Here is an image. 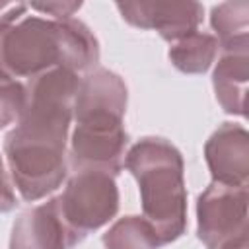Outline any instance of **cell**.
I'll return each instance as SVG.
<instances>
[{
    "mask_svg": "<svg viewBox=\"0 0 249 249\" xmlns=\"http://www.w3.org/2000/svg\"><path fill=\"white\" fill-rule=\"evenodd\" d=\"M97 62L99 43L84 21L33 16L27 4L0 12V78L29 80L56 66L80 74Z\"/></svg>",
    "mask_w": 249,
    "mask_h": 249,
    "instance_id": "1",
    "label": "cell"
},
{
    "mask_svg": "<svg viewBox=\"0 0 249 249\" xmlns=\"http://www.w3.org/2000/svg\"><path fill=\"white\" fill-rule=\"evenodd\" d=\"M124 167L140 189L142 218L160 245L179 239L187 230V189L183 156L165 138H140L124 156Z\"/></svg>",
    "mask_w": 249,
    "mask_h": 249,
    "instance_id": "2",
    "label": "cell"
},
{
    "mask_svg": "<svg viewBox=\"0 0 249 249\" xmlns=\"http://www.w3.org/2000/svg\"><path fill=\"white\" fill-rule=\"evenodd\" d=\"M68 132L18 121L4 138V156L21 198L35 202L56 191L68 175Z\"/></svg>",
    "mask_w": 249,
    "mask_h": 249,
    "instance_id": "3",
    "label": "cell"
},
{
    "mask_svg": "<svg viewBox=\"0 0 249 249\" xmlns=\"http://www.w3.org/2000/svg\"><path fill=\"white\" fill-rule=\"evenodd\" d=\"M58 212L78 243L119 212L115 177L101 171H74L62 195L54 196Z\"/></svg>",
    "mask_w": 249,
    "mask_h": 249,
    "instance_id": "4",
    "label": "cell"
},
{
    "mask_svg": "<svg viewBox=\"0 0 249 249\" xmlns=\"http://www.w3.org/2000/svg\"><path fill=\"white\" fill-rule=\"evenodd\" d=\"M247 187L212 181L196 200V235L206 249H230L247 239Z\"/></svg>",
    "mask_w": 249,
    "mask_h": 249,
    "instance_id": "5",
    "label": "cell"
},
{
    "mask_svg": "<svg viewBox=\"0 0 249 249\" xmlns=\"http://www.w3.org/2000/svg\"><path fill=\"white\" fill-rule=\"evenodd\" d=\"M126 146L123 121H80L70 140V165L74 171H101L115 177L124 165Z\"/></svg>",
    "mask_w": 249,
    "mask_h": 249,
    "instance_id": "6",
    "label": "cell"
},
{
    "mask_svg": "<svg viewBox=\"0 0 249 249\" xmlns=\"http://www.w3.org/2000/svg\"><path fill=\"white\" fill-rule=\"evenodd\" d=\"M123 19L140 29H156L175 43L196 31L204 8L198 2H117Z\"/></svg>",
    "mask_w": 249,
    "mask_h": 249,
    "instance_id": "7",
    "label": "cell"
},
{
    "mask_svg": "<svg viewBox=\"0 0 249 249\" xmlns=\"http://www.w3.org/2000/svg\"><path fill=\"white\" fill-rule=\"evenodd\" d=\"M204 160L212 181L247 187L249 181V134L237 123L220 124L204 144Z\"/></svg>",
    "mask_w": 249,
    "mask_h": 249,
    "instance_id": "8",
    "label": "cell"
},
{
    "mask_svg": "<svg viewBox=\"0 0 249 249\" xmlns=\"http://www.w3.org/2000/svg\"><path fill=\"white\" fill-rule=\"evenodd\" d=\"M126 101L128 91L124 80L107 68H93L80 80L74 99V121H123Z\"/></svg>",
    "mask_w": 249,
    "mask_h": 249,
    "instance_id": "9",
    "label": "cell"
},
{
    "mask_svg": "<svg viewBox=\"0 0 249 249\" xmlns=\"http://www.w3.org/2000/svg\"><path fill=\"white\" fill-rule=\"evenodd\" d=\"M76 245L54 198L27 208L12 226L10 249H72Z\"/></svg>",
    "mask_w": 249,
    "mask_h": 249,
    "instance_id": "10",
    "label": "cell"
},
{
    "mask_svg": "<svg viewBox=\"0 0 249 249\" xmlns=\"http://www.w3.org/2000/svg\"><path fill=\"white\" fill-rule=\"evenodd\" d=\"M249 78V47L222 51L212 74V86L218 103L230 115L245 117Z\"/></svg>",
    "mask_w": 249,
    "mask_h": 249,
    "instance_id": "11",
    "label": "cell"
},
{
    "mask_svg": "<svg viewBox=\"0 0 249 249\" xmlns=\"http://www.w3.org/2000/svg\"><path fill=\"white\" fill-rule=\"evenodd\" d=\"M218 51L220 43L212 33L195 31L175 41L169 47L167 56L171 64L183 74H204L216 60Z\"/></svg>",
    "mask_w": 249,
    "mask_h": 249,
    "instance_id": "12",
    "label": "cell"
},
{
    "mask_svg": "<svg viewBox=\"0 0 249 249\" xmlns=\"http://www.w3.org/2000/svg\"><path fill=\"white\" fill-rule=\"evenodd\" d=\"M210 25L216 31V39L222 51H231L239 47H249V4L222 2L212 8Z\"/></svg>",
    "mask_w": 249,
    "mask_h": 249,
    "instance_id": "13",
    "label": "cell"
},
{
    "mask_svg": "<svg viewBox=\"0 0 249 249\" xmlns=\"http://www.w3.org/2000/svg\"><path fill=\"white\" fill-rule=\"evenodd\" d=\"M105 249H158L160 241L152 226L140 216H124L103 233Z\"/></svg>",
    "mask_w": 249,
    "mask_h": 249,
    "instance_id": "14",
    "label": "cell"
},
{
    "mask_svg": "<svg viewBox=\"0 0 249 249\" xmlns=\"http://www.w3.org/2000/svg\"><path fill=\"white\" fill-rule=\"evenodd\" d=\"M25 105V88L21 82L0 78V128L18 123Z\"/></svg>",
    "mask_w": 249,
    "mask_h": 249,
    "instance_id": "15",
    "label": "cell"
},
{
    "mask_svg": "<svg viewBox=\"0 0 249 249\" xmlns=\"http://www.w3.org/2000/svg\"><path fill=\"white\" fill-rule=\"evenodd\" d=\"M82 8V2H47V4H29V10L53 16V19H68Z\"/></svg>",
    "mask_w": 249,
    "mask_h": 249,
    "instance_id": "16",
    "label": "cell"
},
{
    "mask_svg": "<svg viewBox=\"0 0 249 249\" xmlns=\"http://www.w3.org/2000/svg\"><path fill=\"white\" fill-rule=\"evenodd\" d=\"M16 193H14V187L10 183V177H8V171L4 167V160L0 156V212H10L16 208Z\"/></svg>",
    "mask_w": 249,
    "mask_h": 249,
    "instance_id": "17",
    "label": "cell"
},
{
    "mask_svg": "<svg viewBox=\"0 0 249 249\" xmlns=\"http://www.w3.org/2000/svg\"><path fill=\"white\" fill-rule=\"evenodd\" d=\"M230 249H249V241H247V239H243V241L235 243V245H233V247H230Z\"/></svg>",
    "mask_w": 249,
    "mask_h": 249,
    "instance_id": "18",
    "label": "cell"
},
{
    "mask_svg": "<svg viewBox=\"0 0 249 249\" xmlns=\"http://www.w3.org/2000/svg\"><path fill=\"white\" fill-rule=\"evenodd\" d=\"M6 8H8V4H6V2H0V12H4Z\"/></svg>",
    "mask_w": 249,
    "mask_h": 249,
    "instance_id": "19",
    "label": "cell"
}]
</instances>
